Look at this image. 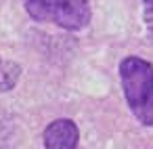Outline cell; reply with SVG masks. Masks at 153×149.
I'll return each instance as SVG.
<instances>
[{
	"mask_svg": "<svg viewBox=\"0 0 153 149\" xmlns=\"http://www.w3.org/2000/svg\"><path fill=\"white\" fill-rule=\"evenodd\" d=\"M120 84L132 115L153 128V63L136 55L120 61Z\"/></svg>",
	"mask_w": 153,
	"mask_h": 149,
	"instance_id": "obj_1",
	"label": "cell"
},
{
	"mask_svg": "<svg viewBox=\"0 0 153 149\" xmlns=\"http://www.w3.org/2000/svg\"><path fill=\"white\" fill-rule=\"evenodd\" d=\"M27 15L38 23H51L67 32L88 28L92 11L88 0H21Z\"/></svg>",
	"mask_w": 153,
	"mask_h": 149,
	"instance_id": "obj_2",
	"label": "cell"
},
{
	"mask_svg": "<svg viewBox=\"0 0 153 149\" xmlns=\"http://www.w3.org/2000/svg\"><path fill=\"white\" fill-rule=\"evenodd\" d=\"M42 143L44 149H78L80 128L69 118H57L44 128Z\"/></svg>",
	"mask_w": 153,
	"mask_h": 149,
	"instance_id": "obj_3",
	"label": "cell"
},
{
	"mask_svg": "<svg viewBox=\"0 0 153 149\" xmlns=\"http://www.w3.org/2000/svg\"><path fill=\"white\" fill-rule=\"evenodd\" d=\"M19 80V65L0 59V90H11Z\"/></svg>",
	"mask_w": 153,
	"mask_h": 149,
	"instance_id": "obj_4",
	"label": "cell"
},
{
	"mask_svg": "<svg viewBox=\"0 0 153 149\" xmlns=\"http://www.w3.org/2000/svg\"><path fill=\"white\" fill-rule=\"evenodd\" d=\"M143 21H145L147 36L153 44V0H143Z\"/></svg>",
	"mask_w": 153,
	"mask_h": 149,
	"instance_id": "obj_5",
	"label": "cell"
}]
</instances>
